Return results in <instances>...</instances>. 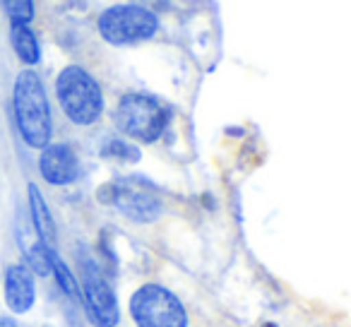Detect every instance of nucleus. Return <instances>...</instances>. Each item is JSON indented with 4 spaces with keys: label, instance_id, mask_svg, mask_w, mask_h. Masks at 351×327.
Instances as JSON below:
<instances>
[{
    "label": "nucleus",
    "instance_id": "f257e3e1",
    "mask_svg": "<svg viewBox=\"0 0 351 327\" xmlns=\"http://www.w3.org/2000/svg\"><path fill=\"white\" fill-rule=\"evenodd\" d=\"M12 111H15L20 137L32 149H44L51 145L53 135V116H51L49 94L44 80L36 70H20L12 84Z\"/></svg>",
    "mask_w": 351,
    "mask_h": 327
},
{
    "label": "nucleus",
    "instance_id": "f03ea898",
    "mask_svg": "<svg viewBox=\"0 0 351 327\" xmlns=\"http://www.w3.org/2000/svg\"><path fill=\"white\" fill-rule=\"evenodd\" d=\"M171 108L154 94L128 92L116 101L113 108V125L118 132L135 142H156L171 123Z\"/></svg>",
    "mask_w": 351,
    "mask_h": 327
},
{
    "label": "nucleus",
    "instance_id": "7ed1b4c3",
    "mask_svg": "<svg viewBox=\"0 0 351 327\" xmlns=\"http://www.w3.org/2000/svg\"><path fill=\"white\" fill-rule=\"evenodd\" d=\"M56 97L63 113L75 125H92L104 113V92L92 73L82 65H65L56 77Z\"/></svg>",
    "mask_w": 351,
    "mask_h": 327
},
{
    "label": "nucleus",
    "instance_id": "20e7f679",
    "mask_svg": "<svg viewBox=\"0 0 351 327\" xmlns=\"http://www.w3.org/2000/svg\"><path fill=\"white\" fill-rule=\"evenodd\" d=\"M99 200L113 205L125 219L135 224H152L164 212V200L145 176H123L99 191Z\"/></svg>",
    "mask_w": 351,
    "mask_h": 327
},
{
    "label": "nucleus",
    "instance_id": "39448f33",
    "mask_svg": "<svg viewBox=\"0 0 351 327\" xmlns=\"http://www.w3.org/2000/svg\"><path fill=\"white\" fill-rule=\"evenodd\" d=\"M97 29L106 44L111 46H130L147 41L159 32V17L154 10L137 3H123L111 5L99 15Z\"/></svg>",
    "mask_w": 351,
    "mask_h": 327
},
{
    "label": "nucleus",
    "instance_id": "423d86ee",
    "mask_svg": "<svg viewBox=\"0 0 351 327\" xmlns=\"http://www.w3.org/2000/svg\"><path fill=\"white\" fill-rule=\"evenodd\" d=\"M130 315L137 327H188L183 301L161 284H142L132 293Z\"/></svg>",
    "mask_w": 351,
    "mask_h": 327
},
{
    "label": "nucleus",
    "instance_id": "0eeeda50",
    "mask_svg": "<svg viewBox=\"0 0 351 327\" xmlns=\"http://www.w3.org/2000/svg\"><path fill=\"white\" fill-rule=\"evenodd\" d=\"M80 267H82L80 296H82L87 320L94 327H118V322H121V308H118L116 291H113L111 282L104 274L101 265H97L92 258H84L80 263Z\"/></svg>",
    "mask_w": 351,
    "mask_h": 327
},
{
    "label": "nucleus",
    "instance_id": "6e6552de",
    "mask_svg": "<svg viewBox=\"0 0 351 327\" xmlns=\"http://www.w3.org/2000/svg\"><path fill=\"white\" fill-rule=\"evenodd\" d=\"M39 173L51 186H70L80 178V156L68 142H51L39 154Z\"/></svg>",
    "mask_w": 351,
    "mask_h": 327
},
{
    "label": "nucleus",
    "instance_id": "1a4fd4ad",
    "mask_svg": "<svg viewBox=\"0 0 351 327\" xmlns=\"http://www.w3.org/2000/svg\"><path fill=\"white\" fill-rule=\"evenodd\" d=\"M3 293L5 303L15 315H25L32 311L36 301V284L34 274L27 265H10L5 269V282H3Z\"/></svg>",
    "mask_w": 351,
    "mask_h": 327
},
{
    "label": "nucleus",
    "instance_id": "9d476101",
    "mask_svg": "<svg viewBox=\"0 0 351 327\" xmlns=\"http://www.w3.org/2000/svg\"><path fill=\"white\" fill-rule=\"evenodd\" d=\"M27 195H29V215H32V221H34L36 234H39V243L53 248V245L58 243V229H56V219H53V215H51L44 193H41L34 183H29V186H27Z\"/></svg>",
    "mask_w": 351,
    "mask_h": 327
},
{
    "label": "nucleus",
    "instance_id": "9b49d317",
    "mask_svg": "<svg viewBox=\"0 0 351 327\" xmlns=\"http://www.w3.org/2000/svg\"><path fill=\"white\" fill-rule=\"evenodd\" d=\"M10 44L22 65H36L41 60V46L29 25H10Z\"/></svg>",
    "mask_w": 351,
    "mask_h": 327
},
{
    "label": "nucleus",
    "instance_id": "f8f14e48",
    "mask_svg": "<svg viewBox=\"0 0 351 327\" xmlns=\"http://www.w3.org/2000/svg\"><path fill=\"white\" fill-rule=\"evenodd\" d=\"M51 274L56 277V282H58V287L63 289V293H68V296H80V282L75 279V274L70 272V267L63 263V258H60L56 250H51Z\"/></svg>",
    "mask_w": 351,
    "mask_h": 327
},
{
    "label": "nucleus",
    "instance_id": "ddd939ff",
    "mask_svg": "<svg viewBox=\"0 0 351 327\" xmlns=\"http://www.w3.org/2000/svg\"><path fill=\"white\" fill-rule=\"evenodd\" d=\"M101 156H108V159H121V161H140L142 154H140V147H132V145H128V142L111 137V140L104 142Z\"/></svg>",
    "mask_w": 351,
    "mask_h": 327
},
{
    "label": "nucleus",
    "instance_id": "4468645a",
    "mask_svg": "<svg viewBox=\"0 0 351 327\" xmlns=\"http://www.w3.org/2000/svg\"><path fill=\"white\" fill-rule=\"evenodd\" d=\"M51 250L49 245L36 243L34 248H29L27 253V267H29L32 274H39V277H46L51 274Z\"/></svg>",
    "mask_w": 351,
    "mask_h": 327
},
{
    "label": "nucleus",
    "instance_id": "2eb2a0df",
    "mask_svg": "<svg viewBox=\"0 0 351 327\" xmlns=\"http://www.w3.org/2000/svg\"><path fill=\"white\" fill-rule=\"evenodd\" d=\"M3 10L12 25H29L34 20V3L32 0H5Z\"/></svg>",
    "mask_w": 351,
    "mask_h": 327
},
{
    "label": "nucleus",
    "instance_id": "dca6fc26",
    "mask_svg": "<svg viewBox=\"0 0 351 327\" xmlns=\"http://www.w3.org/2000/svg\"><path fill=\"white\" fill-rule=\"evenodd\" d=\"M0 327H17V322L12 317H0Z\"/></svg>",
    "mask_w": 351,
    "mask_h": 327
}]
</instances>
